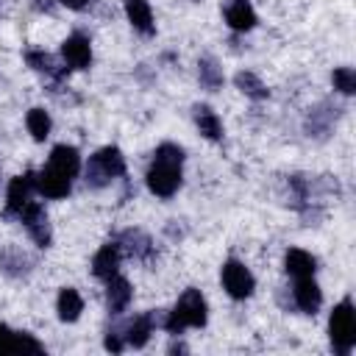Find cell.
Instances as JSON below:
<instances>
[{
    "mask_svg": "<svg viewBox=\"0 0 356 356\" xmlns=\"http://www.w3.org/2000/svg\"><path fill=\"white\" fill-rule=\"evenodd\" d=\"M206 300H203V295L197 292V289H186L181 298H178V303H175V309L167 314V320H164V328L170 331V334H181L184 328H189V325H195V328H200V325H206Z\"/></svg>",
    "mask_w": 356,
    "mask_h": 356,
    "instance_id": "obj_1",
    "label": "cell"
},
{
    "mask_svg": "<svg viewBox=\"0 0 356 356\" xmlns=\"http://www.w3.org/2000/svg\"><path fill=\"white\" fill-rule=\"evenodd\" d=\"M328 337H331V348L339 356H348L350 348L356 345V317H353V303L342 300L334 306L331 317H328Z\"/></svg>",
    "mask_w": 356,
    "mask_h": 356,
    "instance_id": "obj_2",
    "label": "cell"
},
{
    "mask_svg": "<svg viewBox=\"0 0 356 356\" xmlns=\"http://www.w3.org/2000/svg\"><path fill=\"white\" fill-rule=\"evenodd\" d=\"M117 175H125V156H122L120 147H114V145L100 147V150L89 159V164H86V184H89L92 189L106 186V184H108L111 178H117Z\"/></svg>",
    "mask_w": 356,
    "mask_h": 356,
    "instance_id": "obj_3",
    "label": "cell"
},
{
    "mask_svg": "<svg viewBox=\"0 0 356 356\" xmlns=\"http://www.w3.org/2000/svg\"><path fill=\"white\" fill-rule=\"evenodd\" d=\"M178 186H181V161L153 156V164L147 170V189L159 197H170V195H175Z\"/></svg>",
    "mask_w": 356,
    "mask_h": 356,
    "instance_id": "obj_4",
    "label": "cell"
},
{
    "mask_svg": "<svg viewBox=\"0 0 356 356\" xmlns=\"http://www.w3.org/2000/svg\"><path fill=\"white\" fill-rule=\"evenodd\" d=\"M222 286H225V292H228L231 298L245 300V298H250V292H253L256 281H253L250 270H248L242 261L231 259V261H225V264H222Z\"/></svg>",
    "mask_w": 356,
    "mask_h": 356,
    "instance_id": "obj_5",
    "label": "cell"
},
{
    "mask_svg": "<svg viewBox=\"0 0 356 356\" xmlns=\"http://www.w3.org/2000/svg\"><path fill=\"white\" fill-rule=\"evenodd\" d=\"M36 189V172H25L11 178L8 184V195H6V217H19V211L31 203V192Z\"/></svg>",
    "mask_w": 356,
    "mask_h": 356,
    "instance_id": "obj_6",
    "label": "cell"
},
{
    "mask_svg": "<svg viewBox=\"0 0 356 356\" xmlns=\"http://www.w3.org/2000/svg\"><path fill=\"white\" fill-rule=\"evenodd\" d=\"M19 220L25 222L31 239H33L39 248H47V245H50V239H53V234H50V222H47V214H44V209H42L39 203L31 200V203L19 211Z\"/></svg>",
    "mask_w": 356,
    "mask_h": 356,
    "instance_id": "obj_7",
    "label": "cell"
},
{
    "mask_svg": "<svg viewBox=\"0 0 356 356\" xmlns=\"http://www.w3.org/2000/svg\"><path fill=\"white\" fill-rule=\"evenodd\" d=\"M42 342H36L25 331H11L8 325L0 323V356L3 353H42Z\"/></svg>",
    "mask_w": 356,
    "mask_h": 356,
    "instance_id": "obj_8",
    "label": "cell"
},
{
    "mask_svg": "<svg viewBox=\"0 0 356 356\" xmlns=\"http://www.w3.org/2000/svg\"><path fill=\"white\" fill-rule=\"evenodd\" d=\"M61 56H64V61H67L70 67L86 70V67L92 64V44H89V39H86L83 33H72V36H67V42L61 44Z\"/></svg>",
    "mask_w": 356,
    "mask_h": 356,
    "instance_id": "obj_9",
    "label": "cell"
},
{
    "mask_svg": "<svg viewBox=\"0 0 356 356\" xmlns=\"http://www.w3.org/2000/svg\"><path fill=\"white\" fill-rule=\"evenodd\" d=\"M292 298H295V306H298L300 312H306V314H314V312L320 309V303H323V292H320V286L314 284L312 275H306V278H295Z\"/></svg>",
    "mask_w": 356,
    "mask_h": 356,
    "instance_id": "obj_10",
    "label": "cell"
},
{
    "mask_svg": "<svg viewBox=\"0 0 356 356\" xmlns=\"http://www.w3.org/2000/svg\"><path fill=\"white\" fill-rule=\"evenodd\" d=\"M70 175L53 170V167H44L42 172H36V189L44 195V197H67L70 195Z\"/></svg>",
    "mask_w": 356,
    "mask_h": 356,
    "instance_id": "obj_11",
    "label": "cell"
},
{
    "mask_svg": "<svg viewBox=\"0 0 356 356\" xmlns=\"http://www.w3.org/2000/svg\"><path fill=\"white\" fill-rule=\"evenodd\" d=\"M225 22L234 31H250L256 25V11L250 0H228L225 6Z\"/></svg>",
    "mask_w": 356,
    "mask_h": 356,
    "instance_id": "obj_12",
    "label": "cell"
},
{
    "mask_svg": "<svg viewBox=\"0 0 356 356\" xmlns=\"http://www.w3.org/2000/svg\"><path fill=\"white\" fill-rule=\"evenodd\" d=\"M117 267H120V245H117V242H108V245H103V248L95 253V259H92V273L106 281V278L117 275Z\"/></svg>",
    "mask_w": 356,
    "mask_h": 356,
    "instance_id": "obj_13",
    "label": "cell"
},
{
    "mask_svg": "<svg viewBox=\"0 0 356 356\" xmlns=\"http://www.w3.org/2000/svg\"><path fill=\"white\" fill-rule=\"evenodd\" d=\"M131 300V284L122 275H111L106 278V303L111 314H120Z\"/></svg>",
    "mask_w": 356,
    "mask_h": 356,
    "instance_id": "obj_14",
    "label": "cell"
},
{
    "mask_svg": "<svg viewBox=\"0 0 356 356\" xmlns=\"http://www.w3.org/2000/svg\"><path fill=\"white\" fill-rule=\"evenodd\" d=\"M159 323V317L153 314V312H147V314H139V317H134L128 325H125V342L128 345H134V348H142L147 339H150V331H153V325Z\"/></svg>",
    "mask_w": 356,
    "mask_h": 356,
    "instance_id": "obj_15",
    "label": "cell"
},
{
    "mask_svg": "<svg viewBox=\"0 0 356 356\" xmlns=\"http://www.w3.org/2000/svg\"><path fill=\"white\" fill-rule=\"evenodd\" d=\"M47 167H53V170H58V172L72 178L81 170V156H78V150L72 145H56L50 150V164Z\"/></svg>",
    "mask_w": 356,
    "mask_h": 356,
    "instance_id": "obj_16",
    "label": "cell"
},
{
    "mask_svg": "<svg viewBox=\"0 0 356 356\" xmlns=\"http://www.w3.org/2000/svg\"><path fill=\"white\" fill-rule=\"evenodd\" d=\"M284 267H286V273L292 278H306V275H314L317 261H314L312 253H306L300 248H289L286 256H284Z\"/></svg>",
    "mask_w": 356,
    "mask_h": 356,
    "instance_id": "obj_17",
    "label": "cell"
},
{
    "mask_svg": "<svg viewBox=\"0 0 356 356\" xmlns=\"http://www.w3.org/2000/svg\"><path fill=\"white\" fill-rule=\"evenodd\" d=\"M117 245H120V253H128L134 259H147L150 250H153L150 236L142 234V231H122V236H120Z\"/></svg>",
    "mask_w": 356,
    "mask_h": 356,
    "instance_id": "obj_18",
    "label": "cell"
},
{
    "mask_svg": "<svg viewBox=\"0 0 356 356\" xmlns=\"http://www.w3.org/2000/svg\"><path fill=\"white\" fill-rule=\"evenodd\" d=\"M125 14H128V22L139 31V33H153L156 25H153V14H150V6L145 0H125Z\"/></svg>",
    "mask_w": 356,
    "mask_h": 356,
    "instance_id": "obj_19",
    "label": "cell"
},
{
    "mask_svg": "<svg viewBox=\"0 0 356 356\" xmlns=\"http://www.w3.org/2000/svg\"><path fill=\"white\" fill-rule=\"evenodd\" d=\"M81 312H83L81 295H78L72 286H64V289L58 292V317H61L64 323H75V320L81 317Z\"/></svg>",
    "mask_w": 356,
    "mask_h": 356,
    "instance_id": "obj_20",
    "label": "cell"
},
{
    "mask_svg": "<svg viewBox=\"0 0 356 356\" xmlns=\"http://www.w3.org/2000/svg\"><path fill=\"white\" fill-rule=\"evenodd\" d=\"M195 125L206 139H220L222 136V122L209 106H195Z\"/></svg>",
    "mask_w": 356,
    "mask_h": 356,
    "instance_id": "obj_21",
    "label": "cell"
},
{
    "mask_svg": "<svg viewBox=\"0 0 356 356\" xmlns=\"http://www.w3.org/2000/svg\"><path fill=\"white\" fill-rule=\"evenodd\" d=\"M25 61L36 72H44V75H53V78H64V70H58L56 58L50 53H44V50H25Z\"/></svg>",
    "mask_w": 356,
    "mask_h": 356,
    "instance_id": "obj_22",
    "label": "cell"
},
{
    "mask_svg": "<svg viewBox=\"0 0 356 356\" xmlns=\"http://www.w3.org/2000/svg\"><path fill=\"white\" fill-rule=\"evenodd\" d=\"M234 83H236V89H239L242 95H248V97H253V100H261V97H267V86L259 81V75H253V72H248V70L236 72Z\"/></svg>",
    "mask_w": 356,
    "mask_h": 356,
    "instance_id": "obj_23",
    "label": "cell"
},
{
    "mask_svg": "<svg viewBox=\"0 0 356 356\" xmlns=\"http://www.w3.org/2000/svg\"><path fill=\"white\" fill-rule=\"evenodd\" d=\"M197 78H200V83H203L206 89H211V92L222 86V70H220L217 61L209 58V56L197 61Z\"/></svg>",
    "mask_w": 356,
    "mask_h": 356,
    "instance_id": "obj_24",
    "label": "cell"
},
{
    "mask_svg": "<svg viewBox=\"0 0 356 356\" xmlns=\"http://www.w3.org/2000/svg\"><path fill=\"white\" fill-rule=\"evenodd\" d=\"M25 122H28V131H31V136L36 142H44L47 139V134H50V117H47L44 108H31L28 117H25Z\"/></svg>",
    "mask_w": 356,
    "mask_h": 356,
    "instance_id": "obj_25",
    "label": "cell"
},
{
    "mask_svg": "<svg viewBox=\"0 0 356 356\" xmlns=\"http://www.w3.org/2000/svg\"><path fill=\"white\" fill-rule=\"evenodd\" d=\"M331 83H334L337 92L353 95V92H356V72H353L350 67H337V70L331 72Z\"/></svg>",
    "mask_w": 356,
    "mask_h": 356,
    "instance_id": "obj_26",
    "label": "cell"
},
{
    "mask_svg": "<svg viewBox=\"0 0 356 356\" xmlns=\"http://www.w3.org/2000/svg\"><path fill=\"white\" fill-rule=\"evenodd\" d=\"M25 264H28V259H25L19 250H6V253L0 256V267H3L8 275H17L14 267H25Z\"/></svg>",
    "mask_w": 356,
    "mask_h": 356,
    "instance_id": "obj_27",
    "label": "cell"
},
{
    "mask_svg": "<svg viewBox=\"0 0 356 356\" xmlns=\"http://www.w3.org/2000/svg\"><path fill=\"white\" fill-rule=\"evenodd\" d=\"M122 345H125V339L120 337V331H108V334H106V350L120 353V350H122Z\"/></svg>",
    "mask_w": 356,
    "mask_h": 356,
    "instance_id": "obj_28",
    "label": "cell"
},
{
    "mask_svg": "<svg viewBox=\"0 0 356 356\" xmlns=\"http://www.w3.org/2000/svg\"><path fill=\"white\" fill-rule=\"evenodd\" d=\"M58 3L67 6V8H72V11H81V8H86L89 0H58Z\"/></svg>",
    "mask_w": 356,
    "mask_h": 356,
    "instance_id": "obj_29",
    "label": "cell"
}]
</instances>
